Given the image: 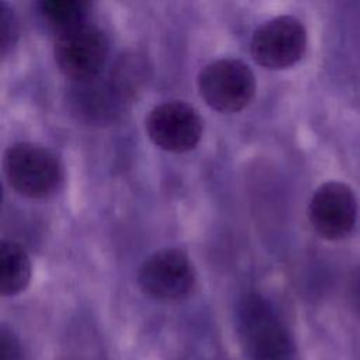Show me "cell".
Returning <instances> with one entry per match:
<instances>
[{"mask_svg": "<svg viewBox=\"0 0 360 360\" xmlns=\"http://www.w3.org/2000/svg\"><path fill=\"white\" fill-rule=\"evenodd\" d=\"M238 329L248 360H292L294 343L273 307L257 294L238 307Z\"/></svg>", "mask_w": 360, "mask_h": 360, "instance_id": "1", "label": "cell"}, {"mask_svg": "<svg viewBox=\"0 0 360 360\" xmlns=\"http://www.w3.org/2000/svg\"><path fill=\"white\" fill-rule=\"evenodd\" d=\"M108 56V39L94 24L84 22L56 35L53 59L58 69L77 83L98 76Z\"/></svg>", "mask_w": 360, "mask_h": 360, "instance_id": "4", "label": "cell"}, {"mask_svg": "<svg viewBox=\"0 0 360 360\" xmlns=\"http://www.w3.org/2000/svg\"><path fill=\"white\" fill-rule=\"evenodd\" d=\"M145 131L152 143L166 152L183 153L194 149L202 135V120L184 101H166L150 110Z\"/></svg>", "mask_w": 360, "mask_h": 360, "instance_id": "7", "label": "cell"}, {"mask_svg": "<svg viewBox=\"0 0 360 360\" xmlns=\"http://www.w3.org/2000/svg\"><path fill=\"white\" fill-rule=\"evenodd\" d=\"M42 21L56 34L87 22L90 4L83 0H42L37 4Z\"/></svg>", "mask_w": 360, "mask_h": 360, "instance_id": "10", "label": "cell"}, {"mask_svg": "<svg viewBox=\"0 0 360 360\" xmlns=\"http://www.w3.org/2000/svg\"><path fill=\"white\" fill-rule=\"evenodd\" d=\"M201 98L219 112H238L248 107L256 93L252 69L242 60L222 58L205 65L197 77Z\"/></svg>", "mask_w": 360, "mask_h": 360, "instance_id": "3", "label": "cell"}, {"mask_svg": "<svg viewBox=\"0 0 360 360\" xmlns=\"http://www.w3.org/2000/svg\"><path fill=\"white\" fill-rule=\"evenodd\" d=\"M307 49V30L292 15H278L253 32L250 53L255 62L270 70L294 66Z\"/></svg>", "mask_w": 360, "mask_h": 360, "instance_id": "6", "label": "cell"}, {"mask_svg": "<svg viewBox=\"0 0 360 360\" xmlns=\"http://www.w3.org/2000/svg\"><path fill=\"white\" fill-rule=\"evenodd\" d=\"M31 278V262L27 250L17 242L0 243V294L15 295L25 290Z\"/></svg>", "mask_w": 360, "mask_h": 360, "instance_id": "9", "label": "cell"}, {"mask_svg": "<svg viewBox=\"0 0 360 360\" xmlns=\"http://www.w3.org/2000/svg\"><path fill=\"white\" fill-rule=\"evenodd\" d=\"M197 283L195 269L188 255L166 248L148 256L138 271L141 290L160 301H177L188 297Z\"/></svg>", "mask_w": 360, "mask_h": 360, "instance_id": "5", "label": "cell"}, {"mask_svg": "<svg viewBox=\"0 0 360 360\" xmlns=\"http://www.w3.org/2000/svg\"><path fill=\"white\" fill-rule=\"evenodd\" d=\"M357 219V198L350 186L326 181L312 194L308 204V221L312 229L326 240L349 236Z\"/></svg>", "mask_w": 360, "mask_h": 360, "instance_id": "8", "label": "cell"}, {"mask_svg": "<svg viewBox=\"0 0 360 360\" xmlns=\"http://www.w3.org/2000/svg\"><path fill=\"white\" fill-rule=\"evenodd\" d=\"M0 21H1L0 52H1V56H6L14 48L15 41L18 38V27H17L15 15L6 3H1Z\"/></svg>", "mask_w": 360, "mask_h": 360, "instance_id": "11", "label": "cell"}, {"mask_svg": "<svg viewBox=\"0 0 360 360\" xmlns=\"http://www.w3.org/2000/svg\"><path fill=\"white\" fill-rule=\"evenodd\" d=\"M7 183L27 198H48L63 183V166L53 150L34 142H17L3 156Z\"/></svg>", "mask_w": 360, "mask_h": 360, "instance_id": "2", "label": "cell"}, {"mask_svg": "<svg viewBox=\"0 0 360 360\" xmlns=\"http://www.w3.org/2000/svg\"><path fill=\"white\" fill-rule=\"evenodd\" d=\"M0 360H21L20 343L6 328H1L0 335Z\"/></svg>", "mask_w": 360, "mask_h": 360, "instance_id": "12", "label": "cell"}]
</instances>
